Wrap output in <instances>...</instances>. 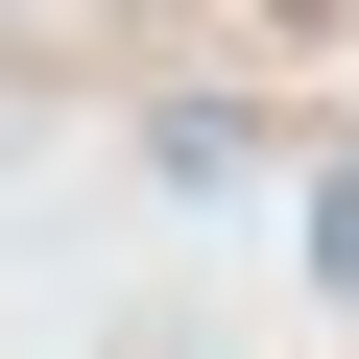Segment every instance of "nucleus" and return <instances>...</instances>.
<instances>
[{
    "instance_id": "nucleus-1",
    "label": "nucleus",
    "mask_w": 359,
    "mask_h": 359,
    "mask_svg": "<svg viewBox=\"0 0 359 359\" xmlns=\"http://www.w3.org/2000/svg\"><path fill=\"white\" fill-rule=\"evenodd\" d=\"M311 264H335V287H359V144H335V168H311Z\"/></svg>"
}]
</instances>
